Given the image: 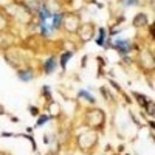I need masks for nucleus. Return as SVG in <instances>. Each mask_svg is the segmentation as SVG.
<instances>
[{
  "label": "nucleus",
  "instance_id": "obj_14",
  "mask_svg": "<svg viewBox=\"0 0 155 155\" xmlns=\"http://www.w3.org/2000/svg\"><path fill=\"white\" fill-rule=\"evenodd\" d=\"M30 112L33 113V116H37V115H39V110H37V107H33V106H31V107H30Z\"/></svg>",
  "mask_w": 155,
  "mask_h": 155
},
{
  "label": "nucleus",
  "instance_id": "obj_2",
  "mask_svg": "<svg viewBox=\"0 0 155 155\" xmlns=\"http://www.w3.org/2000/svg\"><path fill=\"white\" fill-rule=\"evenodd\" d=\"M37 14H39V20H41V23L42 22H47L48 19H51V11H50V8L44 3V5H41V8H39V11H37Z\"/></svg>",
  "mask_w": 155,
  "mask_h": 155
},
{
  "label": "nucleus",
  "instance_id": "obj_15",
  "mask_svg": "<svg viewBox=\"0 0 155 155\" xmlns=\"http://www.w3.org/2000/svg\"><path fill=\"white\" fill-rule=\"evenodd\" d=\"M48 155H54V153H48Z\"/></svg>",
  "mask_w": 155,
  "mask_h": 155
},
{
  "label": "nucleus",
  "instance_id": "obj_1",
  "mask_svg": "<svg viewBox=\"0 0 155 155\" xmlns=\"http://www.w3.org/2000/svg\"><path fill=\"white\" fill-rule=\"evenodd\" d=\"M113 47L118 50L121 54H127L129 51L132 50V44L129 42V41H126V39H118V41H115V45Z\"/></svg>",
  "mask_w": 155,
  "mask_h": 155
},
{
  "label": "nucleus",
  "instance_id": "obj_3",
  "mask_svg": "<svg viewBox=\"0 0 155 155\" xmlns=\"http://www.w3.org/2000/svg\"><path fill=\"white\" fill-rule=\"evenodd\" d=\"M56 58L54 56H51V58H48L47 61H45V64H44V71L47 73V74H50V73H53L54 70H56Z\"/></svg>",
  "mask_w": 155,
  "mask_h": 155
},
{
  "label": "nucleus",
  "instance_id": "obj_8",
  "mask_svg": "<svg viewBox=\"0 0 155 155\" xmlns=\"http://www.w3.org/2000/svg\"><path fill=\"white\" fill-rule=\"evenodd\" d=\"M79 96H81V98H84V99H87V101L90 102V104H95V98H93L92 95H90V93L87 92V90H81V92H79Z\"/></svg>",
  "mask_w": 155,
  "mask_h": 155
},
{
  "label": "nucleus",
  "instance_id": "obj_7",
  "mask_svg": "<svg viewBox=\"0 0 155 155\" xmlns=\"http://www.w3.org/2000/svg\"><path fill=\"white\" fill-rule=\"evenodd\" d=\"M70 58H73V53H70V51H67V53H64L61 56V67H62V70L67 67V62H68Z\"/></svg>",
  "mask_w": 155,
  "mask_h": 155
},
{
  "label": "nucleus",
  "instance_id": "obj_12",
  "mask_svg": "<svg viewBox=\"0 0 155 155\" xmlns=\"http://www.w3.org/2000/svg\"><path fill=\"white\" fill-rule=\"evenodd\" d=\"M144 107H146L149 116H153V102H152V101H147V104H146Z\"/></svg>",
  "mask_w": 155,
  "mask_h": 155
},
{
  "label": "nucleus",
  "instance_id": "obj_10",
  "mask_svg": "<svg viewBox=\"0 0 155 155\" xmlns=\"http://www.w3.org/2000/svg\"><path fill=\"white\" fill-rule=\"evenodd\" d=\"M134 96L137 98V101H138V104H140V106H143V107H144V106L147 104V98H146V96L140 95V93H134Z\"/></svg>",
  "mask_w": 155,
  "mask_h": 155
},
{
  "label": "nucleus",
  "instance_id": "obj_13",
  "mask_svg": "<svg viewBox=\"0 0 155 155\" xmlns=\"http://www.w3.org/2000/svg\"><path fill=\"white\" fill-rule=\"evenodd\" d=\"M138 0H124V5L126 6H130V5H137Z\"/></svg>",
  "mask_w": 155,
  "mask_h": 155
},
{
  "label": "nucleus",
  "instance_id": "obj_6",
  "mask_svg": "<svg viewBox=\"0 0 155 155\" xmlns=\"http://www.w3.org/2000/svg\"><path fill=\"white\" fill-rule=\"evenodd\" d=\"M51 19H53V25H51L53 31L59 30V28H61V25H62V19H64V16H62V14H53V16H51Z\"/></svg>",
  "mask_w": 155,
  "mask_h": 155
},
{
  "label": "nucleus",
  "instance_id": "obj_11",
  "mask_svg": "<svg viewBox=\"0 0 155 155\" xmlns=\"http://www.w3.org/2000/svg\"><path fill=\"white\" fill-rule=\"evenodd\" d=\"M48 120H50V116H48V115H42V116H41V118H39V120H37V123H36V126H37V127H41V126H42V124H45V123H47Z\"/></svg>",
  "mask_w": 155,
  "mask_h": 155
},
{
  "label": "nucleus",
  "instance_id": "obj_9",
  "mask_svg": "<svg viewBox=\"0 0 155 155\" xmlns=\"http://www.w3.org/2000/svg\"><path fill=\"white\" fill-rule=\"evenodd\" d=\"M104 39H106V30L99 28V36L96 37V44L98 45H104Z\"/></svg>",
  "mask_w": 155,
  "mask_h": 155
},
{
  "label": "nucleus",
  "instance_id": "obj_4",
  "mask_svg": "<svg viewBox=\"0 0 155 155\" xmlns=\"http://www.w3.org/2000/svg\"><path fill=\"white\" fill-rule=\"evenodd\" d=\"M34 78V73L31 68H27V70H20L19 71V79L23 81V82H30L31 79Z\"/></svg>",
  "mask_w": 155,
  "mask_h": 155
},
{
  "label": "nucleus",
  "instance_id": "obj_5",
  "mask_svg": "<svg viewBox=\"0 0 155 155\" xmlns=\"http://www.w3.org/2000/svg\"><path fill=\"white\" fill-rule=\"evenodd\" d=\"M147 25V16L146 14H138L135 19H134V27H137V28H141V27H146Z\"/></svg>",
  "mask_w": 155,
  "mask_h": 155
}]
</instances>
